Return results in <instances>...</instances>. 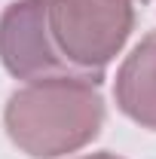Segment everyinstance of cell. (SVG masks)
I'll use <instances>...</instances> for the list:
<instances>
[{
	"mask_svg": "<svg viewBox=\"0 0 156 159\" xmlns=\"http://www.w3.org/2000/svg\"><path fill=\"white\" fill-rule=\"evenodd\" d=\"M117 104L135 122L156 129V34L144 37L117 74Z\"/></svg>",
	"mask_w": 156,
	"mask_h": 159,
	"instance_id": "4",
	"label": "cell"
},
{
	"mask_svg": "<svg viewBox=\"0 0 156 159\" xmlns=\"http://www.w3.org/2000/svg\"><path fill=\"white\" fill-rule=\"evenodd\" d=\"M46 21L58 52L80 74L101 77L132 31V0H46Z\"/></svg>",
	"mask_w": 156,
	"mask_h": 159,
	"instance_id": "2",
	"label": "cell"
},
{
	"mask_svg": "<svg viewBox=\"0 0 156 159\" xmlns=\"http://www.w3.org/2000/svg\"><path fill=\"white\" fill-rule=\"evenodd\" d=\"M86 159H119V156H110V153H98V156H86Z\"/></svg>",
	"mask_w": 156,
	"mask_h": 159,
	"instance_id": "5",
	"label": "cell"
},
{
	"mask_svg": "<svg viewBox=\"0 0 156 159\" xmlns=\"http://www.w3.org/2000/svg\"><path fill=\"white\" fill-rule=\"evenodd\" d=\"M141 3H144V0H141Z\"/></svg>",
	"mask_w": 156,
	"mask_h": 159,
	"instance_id": "6",
	"label": "cell"
},
{
	"mask_svg": "<svg viewBox=\"0 0 156 159\" xmlns=\"http://www.w3.org/2000/svg\"><path fill=\"white\" fill-rule=\"evenodd\" d=\"M0 58L6 70L19 80L37 83V80H52V77H86V80H101L80 74L71 61L64 58L49 34L46 21V0H21L12 3L3 19H0Z\"/></svg>",
	"mask_w": 156,
	"mask_h": 159,
	"instance_id": "3",
	"label": "cell"
},
{
	"mask_svg": "<svg viewBox=\"0 0 156 159\" xmlns=\"http://www.w3.org/2000/svg\"><path fill=\"white\" fill-rule=\"evenodd\" d=\"M95 80L52 77L16 92L6 104V132L25 153L52 159L74 153L98 135L104 101Z\"/></svg>",
	"mask_w": 156,
	"mask_h": 159,
	"instance_id": "1",
	"label": "cell"
}]
</instances>
